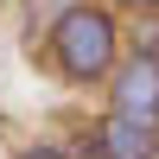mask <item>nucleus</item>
Instances as JSON below:
<instances>
[{
    "mask_svg": "<svg viewBox=\"0 0 159 159\" xmlns=\"http://www.w3.org/2000/svg\"><path fill=\"white\" fill-rule=\"evenodd\" d=\"M51 64H57L70 83H96L115 64V19L96 7H70L51 25Z\"/></svg>",
    "mask_w": 159,
    "mask_h": 159,
    "instance_id": "nucleus-1",
    "label": "nucleus"
},
{
    "mask_svg": "<svg viewBox=\"0 0 159 159\" xmlns=\"http://www.w3.org/2000/svg\"><path fill=\"white\" fill-rule=\"evenodd\" d=\"M96 153H102V159H153V127L108 115V121L96 127Z\"/></svg>",
    "mask_w": 159,
    "mask_h": 159,
    "instance_id": "nucleus-3",
    "label": "nucleus"
},
{
    "mask_svg": "<svg viewBox=\"0 0 159 159\" xmlns=\"http://www.w3.org/2000/svg\"><path fill=\"white\" fill-rule=\"evenodd\" d=\"M19 159H64L57 147H32V153H19Z\"/></svg>",
    "mask_w": 159,
    "mask_h": 159,
    "instance_id": "nucleus-4",
    "label": "nucleus"
},
{
    "mask_svg": "<svg viewBox=\"0 0 159 159\" xmlns=\"http://www.w3.org/2000/svg\"><path fill=\"white\" fill-rule=\"evenodd\" d=\"M127 7H159V0H127Z\"/></svg>",
    "mask_w": 159,
    "mask_h": 159,
    "instance_id": "nucleus-5",
    "label": "nucleus"
},
{
    "mask_svg": "<svg viewBox=\"0 0 159 159\" xmlns=\"http://www.w3.org/2000/svg\"><path fill=\"white\" fill-rule=\"evenodd\" d=\"M115 115L140 127H159V57L134 51V57L115 70Z\"/></svg>",
    "mask_w": 159,
    "mask_h": 159,
    "instance_id": "nucleus-2",
    "label": "nucleus"
}]
</instances>
